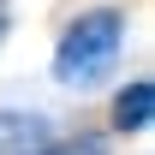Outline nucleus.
<instances>
[{
  "instance_id": "nucleus-2",
  "label": "nucleus",
  "mask_w": 155,
  "mask_h": 155,
  "mask_svg": "<svg viewBox=\"0 0 155 155\" xmlns=\"http://www.w3.org/2000/svg\"><path fill=\"white\" fill-rule=\"evenodd\" d=\"M54 137V119L36 107H0V155H42Z\"/></svg>"
},
{
  "instance_id": "nucleus-5",
  "label": "nucleus",
  "mask_w": 155,
  "mask_h": 155,
  "mask_svg": "<svg viewBox=\"0 0 155 155\" xmlns=\"http://www.w3.org/2000/svg\"><path fill=\"white\" fill-rule=\"evenodd\" d=\"M6 36H12V0H0V48H6Z\"/></svg>"
},
{
  "instance_id": "nucleus-3",
  "label": "nucleus",
  "mask_w": 155,
  "mask_h": 155,
  "mask_svg": "<svg viewBox=\"0 0 155 155\" xmlns=\"http://www.w3.org/2000/svg\"><path fill=\"white\" fill-rule=\"evenodd\" d=\"M149 125H155V78H125L114 90V131L143 137Z\"/></svg>"
},
{
  "instance_id": "nucleus-4",
  "label": "nucleus",
  "mask_w": 155,
  "mask_h": 155,
  "mask_svg": "<svg viewBox=\"0 0 155 155\" xmlns=\"http://www.w3.org/2000/svg\"><path fill=\"white\" fill-rule=\"evenodd\" d=\"M42 155H114L107 131H54Z\"/></svg>"
},
{
  "instance_id": "nucleus-1",
  "label": "nucleus",
  "mask_w": 155,
  "mask_h": 155,
  "mask_svg": "<svg viewBox=\"0 0 155 155\" xmlns=\"http://www.w3.org/2000/svg\"><path fill=\"white\" fill-rule=\"evenodd\" d=\"M125 6L114 0H96V6H78L72 18L60 24L54 36V60H48V72H54L60 90H101L107 78L119 72V60H125Z\"/></svg>"
}]
</instances>
